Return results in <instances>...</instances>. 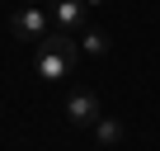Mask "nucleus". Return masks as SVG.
<instances>
[{
  "instance_id": "1",
  "label": "nucleus",
  "mask_w": 160,
  "mask_h": 151,
  "mask_svg": "<svg viewBox=\"0 0 160 151\" xmlns=\"http://www.w3.org/2000/svg\"><path fill=\"white\" fill-rule=\"evenodd\" d=\"M75 57H80V38H71L61 29V33H52V38L38 43V76L42 81H61V76H71Z\"/></svg>"
},
{
  "instance_id": "2",
  "label": "nucleus",
  "mask_w": 160,
  "mask_h": 151,
  "mask_svg": "<svg viewBox=\"0 0 160 151\" xmlns=\"http://www.w3.org/2000/svg\"><path fill=\"white\" fill-rule=\"evenodd\" d=\"M52 29H57V19H52V10H42V5H24L14 19H10V33L19 38V43H42V38H52Z\"/></svg>"
},
{
  "instance_id": "3",
  "label": "nucleus",
  "mask_w": 160,
  "mask_h": 151,
  "mask_svg": "<svg viewBox=\"0 0 160 151\" xmlns=\"http://www.w3.org/2000/svg\"><path fill=\"white\" fill-rule=\"evenodd\" d=\"M66 118H71L75 128H94V123H99V95L75 90V95L66 99Z\"/></svg>"
},
{
  "instance_id": "4",
  "label": "nucleus",
  "mask_w": 160,
  "mask_h": 151,
  "mask_svg": "<svg viewBox=\"0 0 160 151\" xmlns=\"http://www.w3.org/2000/svg\"><path fill=\"white\" fill-rule=\"evenodd\" d=\"M85 0H52V19H57V29H80L85 24Z\"/></svg>"
},
{
  "instance_id": "5",
  "label": "nucleus",
  "mask_w": 160,
  "mask_h": 151,
  "mask_svg": "<svg viewBox=\"0 0 160 151\" xmlns=\"http://www.w3.org/2000/svg\"><path fill=\"white\" fill-rule=\"evenodd\" d=\"M94 137H99V146H118L122 142V123L118 118H99L94 123Z\"/></svg>"
},
{
  "instance_id": "6",
  "label": "nucleus",
  "mask_w": 160,
  "mask_h": 151,
  "mask_svg": "<svg viewBox=\"0 0 160 151\" xmlns=\"http://www.w3.org/2000/svg\"><path fill=\"white\" fill-rule=\"evenodd\" d=\"M80 52L104 57V52H108V33H99V29H94V33H85V38H80Z\"/></svg>"
},
{
  "instance_id": "7",
  "label": "nucleus",
  "mask_w": 160,
  "mask_h": 151,
  "mask_svg": "<svg viewBox=\"0 0 160 151\" xmlns=\"http://www.w3.org/2000/svg\"><path fill=\"white\" fill-rule=\"evenodd\" d=\"M85 5H104V0H85Z\"/></svg>"
},
{
  "instance_id": "8",
  "label": "nucleus",
  "mask_w": 160,
  "mask_h": 151,
  "mask_svg": "<svg viewBox=\"0 0 160 151\" xmlns=\"http://www.w3.org/2000/svg\"><path fill=\"white\" fill-rule=\"evenodd\" d=\"M24 5H42V0H24Z\"/></svg>"
}]
</instances>
